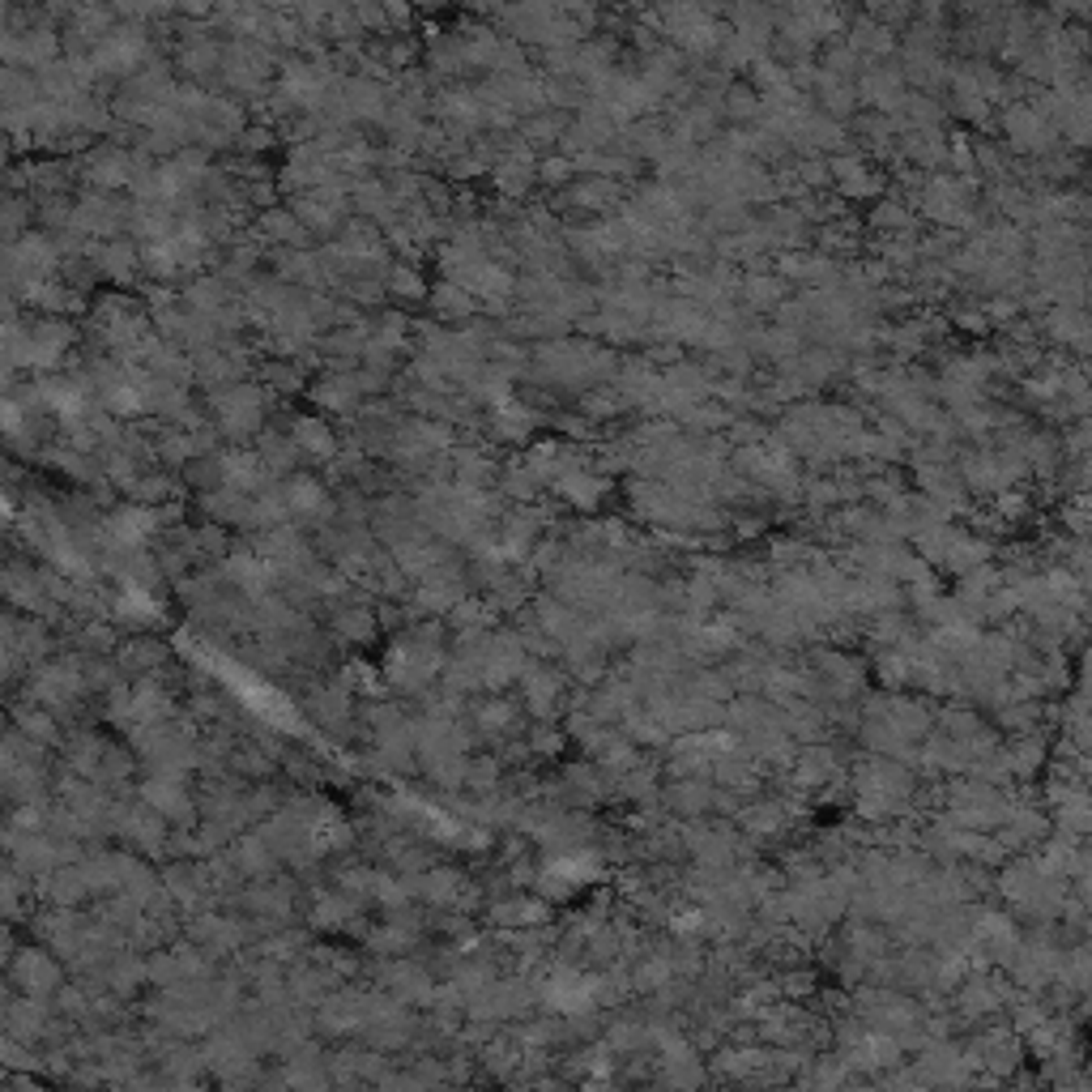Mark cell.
I'll use <instances>...</instances> for the list:
<instances>
[{
	"instance_id": "1",
	"label": "cell",
	"mask_w": 1092,
	"mask_h": 1092,
	"mask_svg": "<svg viewBox=\"0 0 1092 1092\" xmlns=\"http://www.w3.org/2000/svg\"><path fill=\"white\" fill-rule=\"evenodd\" d=\"M922 210L939 226H968L973 223V188L956 175H934L922 184Z\"/></svg>"
},
{
	"instance_id": "2",
	"label": "cell",
	"mask_w": 1092,
	"mask_h": 1092,
	"mask_svg": "<svg viewBox=\"0 0 1092 1092\" xmlns=\"http://www.w3.org/2000/svg\"><path fill=\"white\" fill-rule=\"evenodd\" d=\"M747 303H751V308H772V303H781V278H772V273H751V282H747Z\"/></svg>"
},
{
	"instance_id": "3",
	"label": "cell",
	"mask_w": 1092,
	"mask_h": 1092,
	"mask_svg": "<svg viewBox=\"0 0 1092 1092\" xmlns=\"http://www.w3.org/2000/svg\"><path fill=\"white\" fill-rule=\"evenodd\" d=\"M870 223L875 226H888V231H909L913 226V210H909L905 201H879L875 205V213H870Z\"/></svg>"
}]
</instances>
